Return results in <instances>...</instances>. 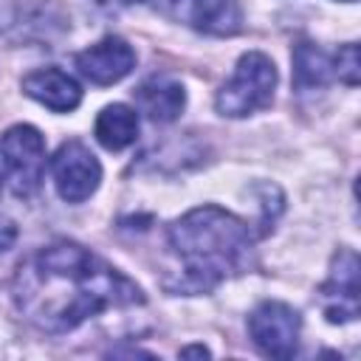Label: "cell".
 <instances>
[{
    "label": "cell",
    "instance_id": "1",
    "mask_svg": "<svg viewBox=\"0 0 361 361\" xmlns=\"http://www.w3.org/2000/svg\"><path fill=\"white\" fill-rule=\"evenodd\" d=\"M8 290L23 322L48 336L71 333L99 313L147 302L130 276L73 240H54L28 254Z\"/></svg>",
    "mask_w": 361,
    "mask_h": 361
},
{
    "label": "cell",
    "instance_id": "2",
    "mask_svg": "<svg viewBox=\"0 0 361 361\" xmlns=\"http://www.w3.org/2000/svg\"><path fill=\"white\" fill-rule=\"evenodd\" d=\"M259 234L237 214L206 203L189 209L166 226V251L172 268L164 276L169 293H212L220 282L245 274L254 265V240Z\"/></svg>",
    "mask_w": 361,
    "mask_h": 361
},
{
    "label": "cell",
    "instance_id": "3",
    "mask_svg": "<svg viewBox=\"0 0 361 361\" xmlns=\"http://www.w3.org/2000/svg\"><path fill=\"white\" fill-rule=\"evenodd\" d=\"M276 65L262 51H248L237 59L231 79L217 90L214 107L226 118H245L271 107L276 90Z\"/></svg>",
    "mask_w": 361,
    "mask_h": 361
},
{
    "label": "cell",
    "instance_id": "4",
    "mask_svg": "<svg viewBox=\"0 0 361 361\" xmlns=\"http://www.w3.org/2000/svg\"><path fill=\"white\" fill-rule=\"evenodd\" d=\"M0 158L17 197H31L45 175V138L31 124H14L0 135Z\"/></svg>",
    "mask_w": 361,
    "mask_h": 361
},
{
    "label": "cell",
    "instance_id": "5",
    "mask_svg": "<svg viewBox=\"0 0 361 361\" xmlns=\"http://www.w3.org/2000/svg\"><path fill=\"white\" fill-rule=\"evenodd\" d=\"M302 319L299 313L276 299L259 302L248 316V336L254 347L268 358H293L299 347Z\"/></svg>",
    "mask_w": 361,
    "mask_h": 361
},
{
    "label": "cell",
    "instance_id": "6",
    "mask_svg": "<svg viewBox=\"0 0 361 361\" xmlns=\"http://www.w3.org/2000/svg\"><path fill=\"white\" fill-rule=\"evenodd\" d=\"M51 175H54V186L65 203H82L99 189L102 164L90 152L87 144H82L79 138H71V141L59 144V149L54 152Z\"/></svg>",
    "mask_w": 361,
    "mask_h": 361
},
{
    "label": "cell",
    "instance_id": "7",
    "mask_svg": "<svg viewBox=\"0 0 361 361\" xmlns=\"http://www.w3.org/2000/svg\"><path fill=\"white\" fill-rule=\"evenodd\" d=\"M319 305L333 324L358 319V254L353 248H338L333 254L330 274L319 288Z\"/></svg>",
    "mask_w": 361,
    "mask_h": 361
},
{
    "label": "cell",
    "instance_id": "8",
    "mask_svg": "<svg viewBox=\"0 0 361 361\" xmlns=\"http://www.w3.org/2000/svg\"><path fill=\"white\" fill-rule=\"evenodd\" d=\"M73 62H76L79 73H82L87 82L104 87V85L121 82V79L135 68V51H133L130 42L121 39V37H104V39H99L96 45L79 51Z\"/></svg>",
    "mask_w": 361,
    "mask_h": 361
},
{
    "label": "cell",
    "instance_id": "9",
    "mask_svg": "<svg viewBox=\"0 0 361 361\" xmlns=\"http://www.w3.org/2000/svg\"><path fill=\"white\" fill-rule=\"evenodd\" d=\"M169 11L189 28L212 37H234L243 28L240 0H169Z\"/></svg>",
    "mask_w": 361,
    "mask_h": 361
},
{
    "label": "cell",
    "instance_id": "10",
    "mask_svg": "<svg viewBox=\"0 0 361 361\" xmlns=\"http://www.w3.org/2000/svg\"><path fill=\"white\" fill-rule=\"evenodd\" d=\"M23 93L31 96L34 102L45 104L54 113H71L82 102V87L79 82L65 73L62 68H39L23 76Z\"/></svg>",
    "mask_w": 361,
    "mask_h": 361
},
{
    "label": "cell",
    "instance_id": "11",
    "mask_svg": "<svg viewBox=\"0 0 361 361\" xmlns=\"http://www.w3.org/2000/svg\"><path fill=\"white\" fill-rule=\"evenodd\" d=\"M135 104L138 110L149 118V121H158V124H169L175 121L183 107H186V90L178 79L172 76H164V73H155V76H147L135 90Z\"/></svg>",
    "mask_w": 361,
    "mask_h": 361
},
{
    "label": "cell",
    "instance_id": "12",
    "mask_svg": "<svg viewBox=\"0 0 361 361\" xmlns=\"http://www.w3.org/2000/svg\"><path fill=\"white\" fill-rule=\"evenodd\" d=\"M290 59H293V87L296 90H316L336 79V56H330L310 39L296 42Z\"/></svg>",
    "mask_w": 361,
    "mask_h": 361
},
{
    "label": "cell",
    "instance_id": "13",
    "mask_svg": "<svg viewBox=\"0 0 361 361\" xmlns=\"http://www.w3.org/2000/svg\"><path fill=\"white\" fill-rule=\"evenodd\" d=\"M93 133H96V141L104 149H110V152L127 149L138 138V113L130 104H121V102L107 104L99 113Z\"/></svg>",
    "mask_w": 361,
    "mask_h": 361
},
{
    "label": "cell",
    "instance_id": "14",
    "mask_svg": "<svg viewBox=\"0 0 361 361\" xmlns=\"http://www.w3.org/2000/svg\"><path fill=\"white\" fill-rule=\"evenodd\" d=\"M333 56H336V79L344 82V85H350V87H355L358 79H361L358 45H355V42H347V45H341L338 54H333Z\"/></svg>",
    "mask_w": 361,
    "mask_h": 361
},
{
    "label": "cell",
    "instance_id": "15",
    "mask_svg": "<svg viewBox=\"0 0 361 361\" xmlns=\"http://www.w3.org/2000/svg\"><path fill=\"white\" fill-rule=\"evenodd\" d=\"M17 226H14V220H8V217H0V254L3 251H8L14 243H17Z\"/></svg>",
    "mask_w": 361,
    "mask_h": 361
},
{
    "label": "cell",
    "instance_id": "16",
    "mask_svg": "<svg viewBox=\"0 0 361 361\" xmlns=\"http://www.w3.org/2000/svg\"><path fill=\"white\" fill-rule=\"evenodd\" d=\"M180 355H183V358H189V355H200V358H206V355H209V350H206V347H200V344H195V347H183V350H180Z\"/></svg>",
    "mask_w": 361,
    "mask_h": 361
},
{
    "label": "cell",
    "instance_id": "17",
    "mask_svg": "<svg viewBox=\"0 0 361 361\" xmlns=\"http://www.w3.org/2000/svg\"><path fill=\"white\" fill-rule=\"evenodd\" d=\"M118 3H124V6H127V3H144V0H118Z\"/></svg>",
    "mask_w": 361,
    "mask_h": 361
},
{
    "label": "cell",
    "instance_id": "18",
    "mask_svg": "<svg viewBox=\"0 0 361 361\" xmlns=\"http://www.w3.org/2000/svg\"><path fill=\"white\" fill-rule=\"evenodd\" d=\"M344 3H355V0H344Z\"/></svg>",
    "mask_w": 361,
    "mask_h": 361
}]
</instances>
